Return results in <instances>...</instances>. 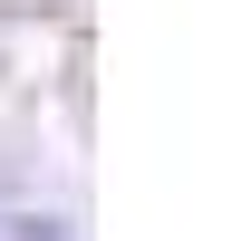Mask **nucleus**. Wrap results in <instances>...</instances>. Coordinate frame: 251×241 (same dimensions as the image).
Here are the masks:
<instances>
[{
	"mask_svg": "<svg viewBox=\"0 0 251 241\" xmlns=\"http://www.w3.org/2000/svg\"><path fill=\"white\" fill-rule=\"evenodd\" d=\"M0 241H68L58 222H0Z\"/></svg>",
	"mask_w": 251,
	"mask_h": 241,
	"instance_id": "1",
	"label": "nucleus"
}]
</instances>
